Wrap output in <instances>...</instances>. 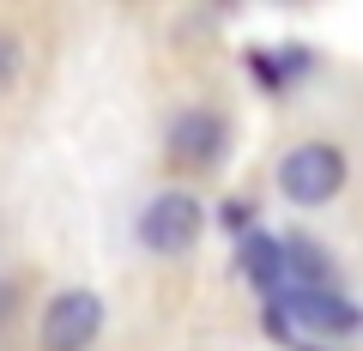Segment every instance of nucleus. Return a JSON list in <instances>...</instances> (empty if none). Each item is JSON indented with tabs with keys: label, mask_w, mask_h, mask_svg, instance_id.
Returning <instances> with one entry per match:
<instances>
[{
	"label": "nucleus",
	"mask_w": 363,
	"mask_h": 351,
	"mask_svg": "<svg viewBox=\"0 0 363 351\" xmlns=\"http://www.w3.org/2000/svg\"><path fill=\"white\" fill-rule=\"evenodd\" d=\"M200 224H206V212H200L194 194H157L152 206L140 212V243L152 248V255H188V248L200 243Z\"/></svg>",
	"instance_id": "f03ea898"
},
{
	"label": "nucleus",
	"mask_w": 363,
	"mask_h": 351,
	"mask_svg": "<svg viewBox=\"0 0 363 351\" xmlns=\"http://www.w3.org/2000/svg\"><path fill=\"white\" fill-rule=\"evenodd\" d=\"M104 333V297L97 291H61L43 309V351H85Z\"/></svg>",
	"instance_id": "20e7f679"
},
{
	"label": "nucleus",
	"mask_w": 363,
	"mask_h": 351,
	"mask_svg": "<svg viewBox=\"0 0 363 351\" xmlns=\"http://www.w3.org/2000/svg\"><path fill=\"white\" fill-rule=\"evenodd\" d=\"M224 224H230L236 236H248V230H255V206H242V200H230V206H224Z\"/></svg>",
	"instance_id": "6e6552de"
},
{
	"label": "nucleus",
	"mask_w": 363,
	"mask_h": 351,
	"mask_svg": "<svg viewBox=\"0 0 363 351\" xmlns=\"http://www.w3.org/2000/svg\"><path fill=\"white\" fill-rule=\"evenodd\" d=\"M267 333L279 339V345H291V321H285V315H279V309H267Z\"/></svg>",
	"instance_id": "9d476101"
},
{
	"label": "nucleus",
	"mask_w": 363,
	"mask_h": 351,
	"mask_svg": "<svg viewBox=\"0 0 363 351\" xmlns=\"http://www.w3.org/2000/svg\"><path fill=\"white\" fill-rule=\"evenodd\" d=\"M272 309L285 315L291 327H315V333H357L363 309L345 297L339 285H309V291H279Z\"/></svg>",
	"instance_id": "7ed1b4c3"
},
{
	"label": "nucleus",
	"mask_w": 363,
	"mask_h": 351,
	"mask_svg": "<svg viewBox=\"0 0 363 351\" xmlns=\"http://www.w3.org/2000/svg\"><path fill=\"white\" fill-rule=\"evenodd\" d=\"M279 273H285V291H309L333 285V260L315 248V236H279Z\"/></svg>",
	"instance_id": "0eeeda50"
},
{
	"label": "nucleus",
	"mask_w": 363,
	"mask_h": 351,
	"mask_svg": "<svg viewBox=\"0 0 363 351\" xmlns=\"http://www.w3.org/2000/svg\"><path fill=\"white\" fill-rule=\"evenodd\" d=\"M236 267H242V279L267 303H279V291H285V273H279V236H267V230L236 236Z\"/></svg>",
	"instance_id": "423d86ee"
},
{
	"label": "nucleus",
	"mask_w": 363,
	"mask_h": 351,
	"mask_svg": "<svg viewBox=\"0 0 363 351\" xmlns=\"http://www.w3.org/2000/svg\"><path fill=\"white\" fill-rule=\"evenodd\" d=\"M279 188H285V200H297V206H327V200L345 188V152L327 145V140L291 145V152L279 157Z\"/></svg>",
	"instance_id": "f257e3e1"
},
{
	"label": "nucleus",
	"mask_w": 363,
	"mask_h": 351,
	"mask_svg": "<svg viewBox=\"0 0 363 351\" xmlns=\"http://www.w3.org/2000/svg\"><path fill=\"white\" fill-rule=\"evenodd\" d=\"M13 73H18V43L0 30V85H13Z\"/></svg>",
	"instance_id": "1a4fd4ad"
},
{
	"label": "nucleus",
	"mask_w": 363,
	"mask_h": 351,
	"mask_svg": "<svg viewBox=\"0 0 363 351\" xmlns=\"http://www.w3.org/2000/svg\"><path fill=\"white\" fill-rule=\"evenodd\" d=\"M230 145V128H224L218 109H182L169 121V164L182 169H212Z\"/></svg>",
	"instance_id": "39448f33"
}]
</instances>
